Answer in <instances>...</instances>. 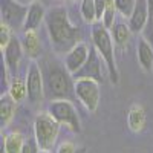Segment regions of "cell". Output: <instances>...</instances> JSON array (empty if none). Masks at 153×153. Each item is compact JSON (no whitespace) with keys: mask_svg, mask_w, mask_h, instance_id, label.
Here are the masks:
<instances>
[{"mask_svg":"<svg viewBox=\"0 0 153 153\" xmlns=\"http://www.w3.org/2000/svg\"><path fill=\"white\" fill-rule=\"evenodd\" d=\"M46 28L51 38V46L57 54H68L81 43V31L71 23L65 6H54L46 12Z\"/></svg>","mask_w":153,"mask_h":153,"instance_id":"6da1fadb","label":"cell"},{"mask_svg":"<svg viewBox=\"0 0 153 153\" xmlns=\"http://www.w3.org/2000/svg\"><path fill=\"white\" fill-rule=\"evenodd\" d=\"M43 81H45V95L49 101L55 100H75V80L68 71L66 65H61L57 60L43 58L40 63Z\"/></svg>","mask_w":153,"mask_h":153,"instance_id":"7a4b0ae2","label":"cell"},{"mask_svg":"<svg viewBox=\"0 0 153 153\" xmlns=\"http://www.w3.org/2000/svg\"><path fill=\"white\" fill-rule=\"evenodd\" d=\"M91 35H92L94 48L98 51V54L101 55V58L104 60V65H106L107 72H109L110 83L112 84H118L120 72H118L117 61H115V42H113L112 34L109 32V29L101 22H95L92 25Z\"/></svg>","mask_w":153,"mask_h":153,"instance_id":"3957f363","label":"cell"},{"mask_svg":"<svg viewBox=\"0 0 153 153\" xmlns=\"http://www.w3.org/2000/svg\"><path fill=\"white\" fill-rule=\"evenodd\" d=\"M60 123L51 117L49 112H43L35 117L34 121V138L40 150H51L60 133Z\"/></svg>","mask_w":153,"mask_h":153,"instance_id":"277c9868","label":"cell"},{"mask_svg":"<svg viewBox=\"0 0 153 153\" xmlns=\"http://www.w3.org/2000/svg\"><path fill=\"white\" fill-rule=\"evenodd\" d=\"M48 112L51 113V117L54 120H57L61 126H66L72 132L78 133L81 130L78 113H76V109L72 104V101H69V100L51 101L48 106Z\"/></svg>","mask_w":153,"mask_h":153,"instance_id":"5b68a950","label":"cell"},{"mask_svg":"<svg viewBox=\"0 0 153 153\" xmlns=\"http://www.w3.org/2000/svg\"><path fill=\"white\" fill-rule=\"evenodd\" d=\"M75 97L86 107L87 112L95 113L101 100L100 83L89 78L75 80Z\"/></svg>","mask_w":153,"mask_h":153,"instance_id":"8992f818","label":"cell"},{"mask_svg":"<svg viewBox=\"0 0 153 153\" xmlns=\"http://www.w3.org/2000/svg\"><path fill=\"white\" fill-rule=\"evenodd\" d=\"M28 5H23L17 0H2L0 11H2V22L6 23L12 31L23 28L28 16Z\"/></svg>","mask_w":153,"mask_h":153,"instance_id":"52a82bcc","label":"cell"},{"mask_svg":"<svg viewBox=\"0 0 153 153\" xmlns=\"http://www.w3.org/2000/svg\"><path fill=\"white\" fill-rule=\"evenodd\" d=\"M26 84H28V100L32 104H38L46 98L45 95V81L42 68L37 61H31L26 74Z\"/></svg>","mask_w":153,"mask_h":153,"instance_id":"ba28073f","label":"cell"},{"mask_svg":"<svg viewBox=\"0 0 153 153\" xmlns=\"http://www.w3.org/2000/svg\"><path fill=\"white\" fill-rule=\"evenodd\" d=\"M103 58L98 54V51L95 48H91V54H89L87 61L84 63V66L75 72L72 76L74 80H83V78H89V80H95L98 83H103L104 76H103Z\"/></svg>","mask_w":153,"mask_h":153,"instance_id":"9c48e42d","label":"cell"},{"mask_svg":"<svg viewBox=\"0 0 153 153\" xmlns=\"http://www.w3.org/2000/svg\"><path fill=\"white\" fill-rule=\"evenodd\" d=\"M3 52V65H5V71L9 72V74H14L22 61V57H23V45H22V40L19 37L12 35L11 42L6 45V48L2 51Z\"/></svg>","mask_w":153,"mask_h":153,"instance_id":"30bf717a","label":"cell"},{"mask_svg":"<svg viewBox=\"0 0 153 153\" xmlns=\"http://www.w3.org/2000/svg\"><path fill=\"white\" fill-rule=\"evenodd\" d=\"M150 20V2L149 0H136L135 9L129 19V28L133 34H141L147 28Z\"/></svg>","mask_w":153,"mask_h":153,"instance_id":"8fae6325","label":"cell"},{"mask_svg":"<svg viewBox=\"0 0 153 153\" xmlns=\"http://www.w3.org/2000/svg\"><path fill=\"white\" fill-rule=\"evenodd\" d=\"M89 54H91V48L83 42L78 43L72 51H69V52L66 54V57H65V65H66L68 71L72 75L75 72H78L84 66V63L87 61Z\"/></svg>","mask_w":153,"mask_h":153,"instance_id":"7c38bea8","label":"cell"},{"mask_svg":"<svg viewBox=\"0 0 153 153\" xmlns=\"http://www.w3.org/2000/svg\"><path fill=\"white\" fill-rule=\"evenodd\" d=\"M136 58L139 68L144 72H153V45L143 35L136 43Z\"/></svg>","mask_w":153,"mask_h":153,"instance_id":"4fadbf2b","label":"cell"},{"mask_svg":"<svg viewBox=\"0 0 153 153\" xmlns=\"http://www.w3.org/2000/svg\"><path fill=\"white\" fill-rule=\"evenodd\" d=\"M46 20V9L40 2H32L29 5L28 9V16L26 20H25L23 25V32H28V31H37L38 26Z\"/></svg>","mask_w":153,"mask_h":153,"instance_id":"5bb4252c","label":"cell"},{"mask_svg":"<svg viewBox=\"0 0 153 153\" xmlns=\"http://www.w3.org/2000/svg\"><path fill=\"white\" fill-rule=\"evenodd\" d=\"M147 123V115L146 110L141 104H133L130 106L129 112H127V126L133 133H139L146 129Z\"/></svg>","mask_w":153,"mask_h":153,"instance_id":"9a60e30c","label":"cell"},{"mask_svg":"<svg viewBox=\"0 0 153 153\" xmlns=\"http://www.w3.org/2000/svg\"><path fill=\"white\" fill-rule=\"evenodd\" d=\"M22 45H23V51L32 61H35L42 54V42L38 37L37 31H28L23 32V38H22Z\"/></svg>","mask_w":153,"mask_h":153,"instance_id":"2e32d148","label":"cell"},{"mask_svg":"<svg viewBox=\"0 0 153 153\" xmlns=\"http://www.w3.org/2000/svg\"><path fill=\"white\" fill-rule=\"evenodd\" d=\"M16 101L12 100V97L6 92V94H2L0 97V126L2 129L6 126H9V123L12 121L16 115Z\"/></svg>","mask_w":153,"mask_h":153,"instance_id":"e0dca14e","label":"cell"},{"mask_svg":"<svg viewBox=\"0 0 153 153\" xmlns=\"http://www.w3.org/2000/svg\"><path fill=\"white\" fill-rule=\"evenodd\" d=\"M8 94L12 97L16 103L22 101L28 97V84L26 78H20V76H12L9 84H8Z\"/></svg>","mask_w":153,"mask_h":153,"instance_id":"ac0fdd59","label":"cell"},{"mask_svg":"<svg viewBox=\"0 0 153 153\" xmlns=\"http://www.w3.org/2000/svg\"><path fill=\"white\" fill-rule=\"evenodd\" d=\"M25 138L22 133L19 132H12L9 135H6L3 138L2 143V150H5V153H22L23 146H25Z\"/></svg>","mask_w":153,"mask_h":153,"instance_id":"d6986e66","label":"cell"},{"mask_svg":"<svg viewBox=\"0 0 153 153\" xmlns=\"http://www.w3.org/2000/svg\"><path fill=\"white\" fill-rule=\"evenodd\" d=\"M132 34L133 32L130 31L129 25H126V23H115V26L112 28V37H113L115 46L124 49L127 45H129V40H130Z\"/></svg>","mask_w":153,"mask_h":153,"instance_id":"ffe728a7","label":"cell"},{"mask_svg":"<svg viewBox=\"0 0 153 153\" xmlns=\"http://www.w3.org/2000/svg\"><path fill=\"white\" fill-rule=\"evenodd\" d=\"M80 14L83 20L89 25H94L98 22L97 19V8H95V0H81L80 3Z\"/></svg>","mask_w":153,"mask_h":153,"instance_id":"44dd1931","label":"cell"},{"mask_svg":"<svg viewBox=\"0 0 153 153\" xmlns=\"http://www.w3.org/2000/svg\"><path fill=\"white\" fill-rule=\"evenodd\" d=\"M117 6H115V0H107L106 2V9L101 23L104 25L107 29H112L115 26V20H117Z\"/></svg>","mask_w":153,"mask_h":153,"instance_id":"7402d4cb","label":"cell"},{"mask_svg":"<svg viewBox=\"0 0 153 153\" xmlns=\"http://www.w3.org/2000/svg\"><path fill=\"white\" fill-rule=\"evenodd\" d=\"M136 0H115V6H117V11L120 12L121 16L130 19L132 12L135 9Z\"/></svg>","mask_w":153,"mask_h":153,"instance_id":"603a6c76","label":"cell"},{"mask_svg":"<svg viewBox=\"0 0 153 153\" xmlns=\"http://www.w3.org/2000/svg\"><path fill=\"white\" fill-rule=\"evenodd\" d=\"M11 38H12V29L6 23L0 22V49L3 51L6 48V45L11 42Z\"/></svg>","mask_w":153,"mask_h":153,"instance_id":"cb8c5ba5","label":"cell"},{"mask_svg":"<svg viewBox=\"0 0 153 153\" xmlns=\"http://www.w3.org/2000/svg\"><path fill=\"white\" fill-rule=\"evenodd\" d=\"M75 152H76V146L72 141H65L55 149V153H75Z\"/></svg>","mask_w":153,"mask_h":153,"instance_id":"d4e9b609","label":"cell"},{"mask_svg":"<svg viewBox=\"0 0 153 153\" xmlns=\"http://www.w3.org/2000/svg\"><path fill=\"white\" fill-rule=\"evenodd\" d=\"M40 152V147H38L35 139H28V143H25L22 153H38Z\"/></svg>","mask_w":153,"mask_h":153,"instance_id":"484cf974","label":"cell"},{"mask_svg":"<svg viewBox=\"0 0 153 153\" xmlns=\"http://www.w3.org/2000/svg\"><path fill=\"white\" fill-rule=\"evenodd\" d=\"M106 2H107V0H95V8H97V19H98V22L103 20L104 9H106Z\"/></svg>","mask_w":153,"mask_h":153,"instance_id":"4316f807","label":"cell"},{"mask_svg":"<svg viewBox=\"0 0 153 153\" xmlns=\"http://www.w3.org/2000/svg\"><path fill=\"white\" fill-rule=\"evenodd\" d=\"M75 153H86V149L84 147H81V149H76V152Z\"/></svg>","mask_w":153,"mask_h":153,"instance_id":"83f0119b","label":"cell"},{"mask_svg":"<svg viewBox=\"0 0 153 153\" xmlns=\"http://www.w3.org/2000/svg\"><path fill=\"white\" fill-rule=\"evenodd\" d=\"M38 153H49V150H40Z\"/></svg>","mask_w":153,"mask_h":153,"instance_id":"f1b7e54d","label":"cell"},{"mask_svg":"<svg viewBox=\"0 0 153 153\" xmlns=\"http://www.w3.org/2000/svg\"><path fill=\"white\" fill-rule=\"evenodd\" d=\"M149 2H150V3H152V5H153V0H149Z\"/></svg>","mask_w":153,"mask_h":153,"instance_id":"f546056e","label":"cell"}]
</instances>
